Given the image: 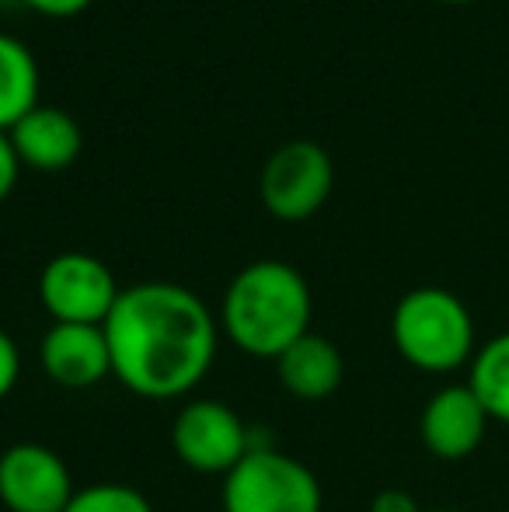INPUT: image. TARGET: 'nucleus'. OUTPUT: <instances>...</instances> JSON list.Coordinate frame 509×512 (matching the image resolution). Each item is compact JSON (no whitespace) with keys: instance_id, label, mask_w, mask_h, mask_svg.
<instances>
[{"instance_id":"nucleus-1","label":"nucleus","mask_w":509,"mask_h":512,"mask_svg":"<svg viewBox=\"0 0 509 512\" xmlns=\"http://www.w3.org/2000/svg\"><path fill=\"white\" fill-rule=\"evenodd\" d=\"M102 328L112 377L147 401L192 394L217 359V317L178 283L126 286Z\"/></svg>"},{"instance_id":"nucleus-2","label":"nucleus","mask_w":509,"mask_h":512,"mask_svg":"<svg viewBox=\"0 0 509 512\" xmlns=\"http://www.w3.org/2000/svg\"><path fill=\"white\" fill-rule=\"evenodd\" d=\"M311 286L304 272L279 258L252 262L231 279L220 307L227 342L255 359H279L311 331Z\"/></svg>"},{"instance_id":"nucleus-3","label":"nucleus","mask_w":509,"mask_h":512,"mask_svg":"<svg viewBox=\"0 0 509 512\" xmlns=\"http://www.w3.org/2000/svg\"><path fill=\"white\" fill-rule=\"evenodd\" d=\"M391 342L422 373H454L475 359V317L457 293L415 286L391 314Z\"/></svg>"},{"instance_id":"nucleus-4","label":"nucleus","mask_w":509,"mask_h":512,"mask_svg":"<svg viewBox=\"0 0 509 512\" xmlns=\"http://www.w3.org/2000/svg\"><path fill=\"white\" fill-rule=\"evenodd\" d=\"M224 512H321L325 492L304 460L276 450L252 446L220 488Z\"/></svg>"},{"instance_id":"nucleus-5","label":"nucleus","mask_w":509,"mask_h":512,"mask_svg":"<svg viewBox=\"0 0 509 512\" xmlns=\"http://www.w3.org/2000/svg\"><path fill=\"white\" fill-rule=\"evenodd\" d=\"M335 185V164L321 143L290 140L269 154L258 178V196L269 216L283 223H304L328 203Z\"/></svg>"},{"instance_id":"nucleus-6","label":"nucleus","mask_w":509,"mask_h":512,"mask_svg":"<svg viewBox=\"0 0 509 512\" xmlns=\"http://www.w3.org/2000/svg\"><path fill=\"white\" fill-rule=\"evenodd\" d=\"M171 446L199 474H231L252 450V429L231 405L210 398L185 401L171 422Z\"/></svg>"},{"instance_id":"nucleus-7","label":"nucleus","mask_w":509,"mask_h":512,"mask_svg":"<svg viewBox=\"0 0 509 512\" xmlns=\"http://www.w3.org/2000/svg\"><path fill=\"white\" fill-rule=\"evenodd\" d=\"M119 293L109 265L84 251L49 258L39 276V300L53 324H105Z\"/></svg>"},{"instance_id":"nucleus-8","label":"nucleus","mask_w":509,"mask_h":512,"mask_svg":"<svg viewBox=\"0 0 509 512\" xmlns=\"http://www.w3.org/2000/svg\"><path fill=\"white\" fill-rule=\"evenodd\" d=\"M74 495L70 467L53 446L14 443L0 453V506L7 512H63Z\"/></svg>"},{"instance_id":"nucleus-9","label":"nucleus","mask_w":509,"mask_h":512,"mask_svg":"<svg viewBox=\"0 0 509 512\" xmlns=\"http://www.w3.org/2000/svg\"><path fill=\"white\" fill-rule=\"evenodd\" d=\"M489 422V411L468 384H447L422 408L419 436L436 460H464L482 446Z\"/></svg>"},{"instance_id":"nucleus-10","label":"nucleus","mask_w":509,"mask_h":512,"mask_svg":"<svg viewBox=\"0 0 509 512\" xmlns=\"http://www.w3.org/2000/svg\"><path fill=\"white\" fill-rule=\"evenodd\" d=\"M39 366L53 384L88 391L112 373L102 324H53L39 342Z\"/></svg>"},{"instance_id":"nucleus-11","label":"nucleus","mask_w":509,"mask_h":512,"mask_svg":"<svg viewBox=\"0 0 509 512\" xmlns=\"http://www.w3.org/2000/svg\"><path fill=\"white\" fill-rule=\"evenodd\" d=\"M7 136H11L21 168L49 171V175L67 171L84 150L81 122L56 105H35Z\"/></svg>"},{"instance_id":"nucleus-12","label":"nucleus","mask_w":509,"mask_h":512,"mask_svg":"<svg viewBox=\"0 0 509 512\" xmlns=\"http://www.w3.org/2000/svg\"><path fill=\"white\" fill-rule=\"evenodd\" d=\"M276 373L290 398L325 401L342 387L346 363H342V352L335 349V342H328L318 331H307L276 359Z\"/></svg>"},{"instance_id":"nucleus-13","label":"nucleus","mask_w":509,"mask_h":512,"mask_svg":"<svg viewBox=\"0 0 509 512\" xmlns=\"http://www.w3.org/2000/svg\"><path fill=\"white\" fill-rule=\"evenodd\" d=\"M39 63L18 35L0 32V133H11L39 105Z\"/></svg>"},{"instance_id":"nucleus-14","label":"nucleus","mask_w":509,"mask_h":512,"mask_svg":"<svg viewBox=\"0 0 509 512\" xmlns=\"http://www.w3.org/2000/svg\"><path fill=\"white\" fill-rule=\"evenodd\" d=\"M468 387L489 411L492 422L509 425V331L492 335L482 349H475Z\"/></svg>"},{"instance_id":"nucleus-15","label":"nucleus","mask_w":509,"mask_h":512,"mask_svg":"<svg viewBox=\"0 0 509 512\" xmlns=\"http://www.w3.org/2000/svg\"><path fill=\"white\" fill-rule=\"evenodd\" d=\"M63 512H154L147 495L136 492L133 485L123 481H98V485L77 488L70 506Z\"/></svg>"},{"instance_id":"nucleus-16","label":"nucleus","mask_w":509,"mask_h":512,"mask_svg":"<svg viewBox=\"0 0 509 512\" xmlns=\"http://www.w3.org/2000/svg\"><path fill=\"white\" fill-rule=\"evenodd\" d=\"M18 377H21V352H18V342L0 328V401L18 387Z\"/></svg>"},{"instance_id":"nucleus-17","label":"nucleus","mask_w":509,"mask_h":512,"mask_svg":"<svg viewBox=\"0 0 509 512\" xmlns=\"http://www.w3.org/2000/svg\"><path fill=\"white\" fill-rule=\"evenodd\" d=\"M18 178H21V161L14 154V143L7 133H0V203L14 192Z\"/></svg>"},{"instance_id":"nucleus-18","label":"nucleus","mask_w":509,"mask_h":512,"mask_svg":"<svg viewBox=\"0 0 509 512\" xmlns=\"http://www.w3.org/2000/svg\"><path fill=\"white\" fill-rule=\"evenodd\" d=\"M28 11L42 14V18H77L88 11L95 0H21Z\"/></svg>"},{"instance_id":"nucleus-19","label":"nucleus","mask_w":509,"mask_h":512,"mask_svg":"<svg viewBox=\"0 0 509 512\" xmlns=\"http://www.w3.org/2000/svg\"><path fill=\"white\" fill-rule=\"evenodd\" d=\"M370 512H422V506L415 502L412 492H405V488H384V492L374 495Z\"/></svg>"},{"instance_id":"nucleus-20","label":"nucleus","mask_w":509,"mask_h":512,"mask_svg":"<svg viewBox=\"0 0 509 512\" xmlns=\"http://www.w3.org/2000/svg\"><path fill=\"white\" fill-rule=\"evenodd\" d=\"M429 512H464V509H429Z\"/></svg>"},{"instance_id":"nucleus-21","label":"nucleus","mask_w":509,"mask_h":512,"mask_svg":"<svg viewBox=\"0 0 509 512\" xmlns=\"http://www.w3.org/2000/svg\"><path fill=\"white\" fill-rule=\"evenodd\" d=\"M443 4H468V0H443Z\"/></svg>"}]
</instances>
